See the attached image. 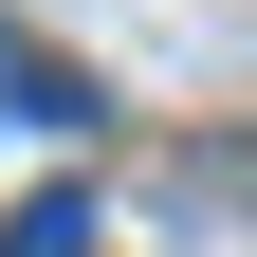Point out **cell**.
Listing matches in <instances>:
<instances>
[{
    "label": "cell",
    "instance_id": "1",
    "mask_svg": "<svg viewBox=\"0 0 257 257\" xmlns=\"http://www.w3.org/2000/svg\"><path fill=\"white\" fill-rule=\"evenodd\" d=\"M0 257H92V202H74V184H37V202L0 220Z\"/></svg>",
    "mask_w": 257,
    "mask_h": 257
}]
</instances>
